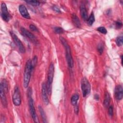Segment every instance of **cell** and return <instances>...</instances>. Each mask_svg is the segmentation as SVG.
Segmentation results:
<instances>
[{
  "instance_id": "4",
  "label": "cell",
  "mask_w": 123,
  "mask_h": 123,
  "mask_svg": "<svg viewBox=\"0 0 123 123\" xmlns=\"http://www.w3.org/2000/svg\"><path fill=\"white\" fill-rule=\"evenodd\" d=\"M81 87L84 97L88 95L91 91V86L87 79L84 77L81 81Z\"/></svg>"
},
{
  "instance_id": "12",
  "label": "cell",
  "mask_w": 123,
  "mask_h": 123,
  "mask_svg": "<svg viewBox=\"0 0 123 123\" xmlns=\"http://www.w3.org/2000/svg\"><path fill=\"white\" fill-rule=\"evenodd\" d=\"M19 11L23 17L26 19H30L29 13H28L26 7L24 5L21 4L19 6Z\"/></svg>"
},
{
  "instance_id": "5",
  "label": "cell",
  "mask_w": 123,
  "mask_h": 123,
  "mask_svg": "<svg viewBox=\"0 0 123 123\" xmlns=\"http://www.w3.org/2000/svg\"><path fill=\"white\" fill-rule=\"evenodd\" d=\"M10 35L12 38L15 44L16 45L17 47H18L19 51L21 53H25V49L23 44L22 42L19 39L18 37L16 36V35L14 33L13 31H11L10 32Z\"/></svg>"
},
{
  "instance_id": "11",
  "label": "cell",
  "mask_w": 123,
  "mask_h": 123,
  "mask_svg": "<svg viewBox=\"0 0 123 123\" xmlns=\"http://www.w3.org/2000/svg\"><path fill=\"white\" fill-rule=\"evenodd\" d=\"M42 97L43 98V100L44 103L46 105H48L49 103V100L48 98V97L47 96L48 92L46 86V84L45 83H43L42 85Z\"/></svg>"
},
{
  "instance_id": "17",
  "label": "cell",
  "mask_w": 123,
  "mask_h": 123,
  "mask_svg": "<svg viewBox=\"0 0 123 123\" xmlns=\"http://www.w3.org/2000/svg\"><path fill=\"white\" fill-rule=\"evenodd\" d=\"M79 96L78 94L75 93V94H74V95H73L71 98V104L73 106L77 104V101L79 99Z\"/></svg>"
},
{
  "instance_id": "22",
  "label": "cell",
  "mask_w": 123,
  "mask_h": 123,
  "mask_svg": "<svg viewBox=\"0 0 123 123\" xmlns=\"http://www.w3.org/2000/svg\"><path fill=\"white\" fill-rule=\"evenodd\" d=\"M123 36H120L118 37L116 39V43L118 46H121L123 45Z\"/></svg>"
},
{
  "instance_id": "10",
  "label": "cell",
  "mask_w": 123,
  "mask_h": 123,
  "mask_svg": "<svg viewBox=\"0 0 123 123\" xmlns=\"http://www.w3.org/2000/svg\"><path fill=\"white\" fill-rule=\"evenodd\" d=\"M114 97L118 100H120L123 98V90L122 85H118L115 87L114 89Z\"/></svg>"
},
{
  "instance_id": "2",
  "label": "cell",
  "mask_w": 123,
  "mask_h": 123,
  "mask_svg": "<svg viewBox=\"0 0 123 123\" xmlns=\"http://www.w3.org/2000/svg\"><path fill=\"white\" fill-rule=\"evenodd\" d=\"M60 39L65 49L66 58L68 67L70 68H72L74 66V60L72 56L71 50L70 46L68 45L67 41L63 37H60Z\"/></svg>"
},
{
  "instance_id": "21",
  "label": "cell",
  "mask_w": 123,
  "mask_h": 123,
  "mask_svg": "<svg viewBox=\"0 0 123 123\" xmlns=\"http://www.w3.org/2000/svg\"><path fill=\"white\" fill-rule=\"evenodd\" d=\"M26 3H28L29 4H30L33 6H37L40 5V2L38 0H26L25 1Z\"/></svg>"
},
{
  "instance_id": "3",
  "label": "cell",
  "mask_w": 123,
  "mask_h": 123,
  "mask_svg": "<svg viewBox=\"0 0 123 123\" xmlns=\"http://www.w3.org/2000/svg\"><path fill=\"white\" fill-rule=\"evenodd\" d=\"M54 73V66L53 63H51L49 66L48 73L47 83L46 84L47 92L48 95H50L52 91V83L53 80Z\"/></svg>"
},
{
  "instance_id": "23",
  "label": "cell",
  "mask_w": 123,
  "mask_h": 123,
  "mask_svg": "<svg viewBox=\"0 0 123 123\" xmlns=\"http://www.w3.org/2000/svg\"><path fill=\"white\" fill-rule=\"evenodd\" d=\"M97 49L100 54H101L102 53L104 49V45L103 43H99V44L98 45V47H97Z\"/></svg>"
},
{
  "instance_id": "19",
  "label": "cell",
  "mask_w": 123,
  "mask_h": 123,
  "mask_svg": "<svg viewBox=\"0 0 123 123\" xmlns=\"http://www.w3.org/2000/svg\"><path fill=\"white\" fill-rule=\"evenodd\" d=\"M38 110H39V112L40 113L41 116L42 117V119L43 120V122L44 123H47V117H46V114H45V112L44 110L40 106H38Z\"/></svg>"
},
{
  "instance_id": "32",
  "label": "cell",
  "mask_w": 123,
  "mask_h": 123,
  "mask_svg": "<svg viewBox=\"0 0 123 123\" xmlns=\"http://www.w3.org/2000/svg\"><path fill=\"white\" fill-rule=\"evenodd\" d=\"M94 98L97 100H98L99 99V96L98 95V94H95L94 95Z\"/></svg>"
},
{
  "instance_id": "15",
  "label": "cell",
  "mask_w": 123,
  "mask_h": 123,
  "mask_svg": "<svg viewBox=\"0 0 123 123\" xmlns=\"http://www.w3.org/2000/svg\"><path fill=\"white\" fill-rule=\"evenodd\" d=\"M72 20L74 25L76 27H81V23H80L79 19L78 18V17L77 16V15L73 13L72 14Z\"/></svg>"
},
{
  "instance_id": "31",
  "label": "cell",
  "mask_w": 123,
  "mask_h": 123,
  "mask_svg": "<svg viewBox=\"0 0 123 123\" xmlns=\"http://www.w3.org/2000/svg\"><path fill=\"white\" fill-rule=\"evenodd\" d=\"M74 111L75 114H77L79 112V107L78 105H77V104H76V105H74Z\"/></svg>"
},
{
  "instance_id": "16",
  "label": "cell",
  "mask_w": 123,
  "mask_h": 123,
  "mask_svg": "<svg viewBox=\"0 0 123 123\" xmlns=\"http://www.w3.org/2000/svg\"><path fill=\"white\" fill-rule=\"evenodd\" d=\"M111 100V97L109 93L108 92H106L104 95V99L103 101V105L105 108H107L110 104Z\"/></svg>"
},
{
  "instance_id": "27",
  "label": "cell",
  "mask_w": 123,
  "mask_h": 123,
  "mask_svg": "<svg viewBox=\"0 0 123 123\" xmlns=\"http://www.w3.org/2000/svg\"><path fill=\"white\" fill-rule=\"evenodd\" d=\"M122 22L120 21H117L115 22V27L117 29H120L122 27Z\"/></svg>"
},
{
  "instance_id": "26",
  "label": "cell",
  "mask_w": 123,
  "mask_h": 123,
  "mask_svg": "<svg viewBox=\"0 0 123 123\" xmlns=\"http://www.w3.org/2000/svg\"><path fill=\"white\" fill-rule=\"evenodd\" d=\"M37 59L36 56H34V58H33V59L31 60V62H32V65L33 67V68L35 67V66L36 65L37 63Z\"/></svg>"
},
{
  "instance_id": "6",
  "label": "cell",
  "mask_w": 123,
  "mask_h": 123,
  "mask_svg": "<svg viewBox=\"0 0 123 123\" xmlns=\"http://www.w3.org/2000/svg\"><path fill=\"white\" fill-rule=\"evenodd\" d=\"M12 101L14 105L17 106H19L21 103L20 90L17 86H16L14 88V90L12 96Z\"/></svg>"
},
{
  "instance_id": "7",
  "label": "cell",
  "mask_w": 123,
  "mask_h": 123,
  "mask_svg": "<svg viewBox=\"0 0 123 123\" xmlns=\"http://www.w3.org/2000/svg\"><path fill=\"white\" fill-rule=\"evenodd\" d=\"M20 30L22 35L25 37H27L33 43L35 44H37L38 43V41L37 39L35 36L30 31H29L28 30H27L24 27H21Z\"/></svg>"
},
{
  "instance_id": "13",
  "label": "cell",
  "mask_w": 123,
  "mask_h": 123,
  "mask_svg": "<svg viewBox=\"0 0 123 123\" xmlns=\"http://www.w3.org/2000/svg\"><path fill=\"white\" fill-rule=\"evenodd\" d=\"M0 95L1 98V102L2 103V105L4 107H6L7 106V101L6 99V97L5 96V92L3 90L2 87H0Z\"/></svg>"
},
{
  "instance_id": "28",
  "label": "cell",
  "mask_w": 123,
  "mask_h": 123,
  "mask_svg": "<svg viewBox=\"0 0 123 123\" xmlns=\"http://www.w3.org/2000/svg\"><path fill=\"white\" fill-rule=\"evenodd\" d=\"M29 28L31 30L33 31H35V32H38V30L37 28V27L34 25L31 24L29 25Z\"/></svg>"
},
{
  "instance_id": "18",
  "label": "cell",
  "mask_w": 123,
  "mask_h": 123,
  "mask_svg": "<svg viewBox=\"0 0 123 123\" xmlns=\"http://www.w3.org/2000/svg\"><path fill=\"white\" fill-rule=\"evenodd\" d=\"M0 87H2L4 92L6 93L8 92V85L7 82L5 79H3L1 81Z\"/></svg>"
},
{
  "instance_id": "25",
  "label": "cell",
  "mask_w": 123,
  "mask_h": 123,
  "mask_svg": "<svg viewBox=\"0 0 123 123\" xmlns=\"http://www.w3.org/2000/svg\"><path fill=\"white\" fill-rule=\"evenodd\" d=\"M97 30L102 34H106L107 33V29L104 26H99L97 28Z\"/></svg>"
},
{
  "instance_id": "24",
  "label": "cell",
  "mask_w": 123,
  "mask_h": 123,
  "mask_svg": "<svg viewBox=\"0 0 123 123\" xmlns=\"http://www.w3.org/2000/svg\"><path fill=\"white\" fill-rule=\"evenodd\" d=\"M54 31L56 34H62L64 32L63 29L60 27H55L54 28Z\"/></svg>"
},
{
  "instance_id": "20",
  "label": "cell",
  "mask_w": 123,
  "mask_h": 123,
  "mask_svg": "<svg viewBox=\"0 0 123 123\" xmlns=\"http://www.w3.org/2000/svg\"><path fill=\"white\" fill-rule=\"evenodd\" d=\"M87 24L91 26L93 24L94 22H95V16H94V14L93 12H91L89 17L88 18V19L87 20Z\"/></svg>"
},
{
  "instance_id": "29",
  "label": "cell",
  "mask_w": 123,
  "mask_h": 123,
  "mask_svg": "<svg viewBox=\"0 0 123 123\" xmlns=\"http://www.w3.org/2000/svg\"><path fill=\"white\" fill-rule=\"evenodd\" d=\"M108 113L109 115L111 117L113 114V108L112 106H110L108 109Z\"/></svg>"
},
{
  "instance_id": "14",
  "label": "cell",
  "mask_w": 123,
  "mask_h": 123,
  "mask_svg": "<svg viewBox=\"0 0 123 123\" xmlns=\"http://www.w3.org/2000/svg\"><path fill=\"white\" fill-rule=\"evenodd\" d=\"M80 13L82 18L84 21H87L88 19V15L87 10L84 5H81L80 6Z\"/></svg>"
},
{
  "instance_id": "1",
  "label": "cell",
  "mask_w": 123,
  "mask_h": 123,
  "mask_svg": "<svg viewBox=\"0 0 123 123\" xmlns=\"http://www.w3.org/2000/svg\"><path fill=\"white\" fill-rule=\"evenodd\" d=\"M33 67L32 65L31 60H28L25 64L24 74V82L23 86L24 87L27 88L30 82L31 72L33 70Z\"/></svg>"
},
{
  "instance_id": "8",
  "label": "cell",
  "mask_w": 123,
  "mask_h": 123,
  "mask_svg": "<svg viewBox=\"0 0 123 123\" xmlns=\"http://www.w3.org/2000/svg\"><path fill=\"white\" fill-rule=\"evenodd\" d=\"M1 16L2 19L6 22H8L10 19V14L8 11L7 6L4 2L1 3Z\"/></svg>"
},
{
  "instance_id": "9",
  "label": "cell",
  "mask_w": 123,
  "mask_h": 123,
  "mask_svg": "<svg viewBox=\"0 0 123 123\" xmlns=\"http://www.w3.org/2000/svg\"><path fill=\"white\" fill-rule=\"evenodd\" d=\"M28 97H29L28 104H29V110H30L31 115L33 120L34 121V122H38L37 113L34 106V100L33 98H31V96H29Z\"/></svg>"
},
{
  "instance_id": "30",
  "label": "cell",
  "mask_w": 123,
  "mask_h": 123,
  "mask_svg": "<svg viewBox=\"0 0 123 123\" xmlns=\"http://www.w3.org/2000/svg\"><path fill=\"white\" fill-rule=\"evenodd\" d=\"M52 9L57 12H61V10L59 8V7L57 5H53L52 7Z\"/></svg>"
}]
</instances>
